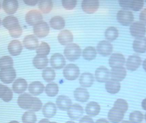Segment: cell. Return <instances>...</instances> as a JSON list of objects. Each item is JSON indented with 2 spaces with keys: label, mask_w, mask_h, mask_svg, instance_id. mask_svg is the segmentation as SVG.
I'll return each mask as SVG.
<instances>
[{
  "label": "cell",
  "mask_w": 146,
  "mask_h": 123,
  "mask_svg": "<svg viewBox=\"0 0 146 123\" xmlns=\"http://www.w3.org/2000/svg\"><path fill=\"white\" fill-rule=\"evenodd\" d=\"M118 30L114 27H111L107 28L105 33L106 39L111 42L115 40L118 37Z\"/></svg>",
  "instance_id": "cell-40"
},
{
  "label": "cell",
  "mask_w": 146,
  "mask_h": 123,
  "mask_svg": "<svg viewBox=\"0 0 146 123\" xmlns=\"http://www.w3.org/2000/svg\"><path fill=\"white\" fill-rule=\"evenodd\" d=\"M64 54L67 60L74 61L80 58L81 55V49L78 45L71 43L65 48Z\"/></svg>",
  "instance_id": "cell-3"
},
{
  "label": "cell",
  "mask_w": 146,
  "mask_h": 123,
  "mask_svg": "<svg viewBox=\"0 0 146 123\" xmlns=\"http://www.w3.org/2000/svg\"><path fill=\"white\" fill-rule=\"evenodd\" d=\"M139 19L141 23L146 25V9L141 12L139 15Z\"/></svg>",
  "instance_id": "cell-47"
},
{
  "label": "cell",
  "mask_w": 146,
  "mask_h": 123,
  "mask_svg": "<svg viewBox=\"0 0 146 123\" xmlns=\"http://www.w3.org/2000/svg\"><path fill=\"white\" fill-rule=\"evenodd\" d=\"M95 123H110V122L105 118H100V119H98Z\"/></svg>",
  "instance_id": "cell-50"
},
{
  "label": "cell",
  "mask_w": 146,
  "mask_h": 123,
  "mask_svg": "<svg viewBox=\"0 0 146 123\" xmlns=\"http://www.w3.org/2000/svg\"><path fill=\"white\" fill-rule=\"evenodd\" d=\"M44 89L43 84L39 81L32 82L28 87V90L30 93L34 96H38L42 93Z\"/></svg>",
  "instance_id": "cell-32"
},
{
  "label": "cell",
  "mask_w": 146,
  "mask_h": 123,
  "mask_svg": "<svg viewBox=\"0 0 146 123\" xmlns=\"http://www.w3.org/2000/svg\"><path fill=\"white\" fill-rule=\"evenodd\" d=\"M24 1L29 6H35L38 2V0H24Z\"/></svg>",
  "instance_id": "cell-49"
},
{
  "label": "cell",
  "mask_w": 146,
  "mask_h": 123,
  "mask_svg": "<svg viewBox=\"0 0 146 123\" xmlns=\"http://www.w3.org/2000/svg\"><path fill=\"white\" fill-rule=\"evenodd\" d=\"M126 75L127 71L123 66L112 68L110 72V76L111 79L118 82L124 80Z\"/></svg>",
  "instance_id": "cell-15"
},
{
  "label": "cell",
  "mask_w": 146,
  "mask_h": 123,
  "mask_svg": "<svg viewBox=\"0 0 146 123\" xmlns=\"http://www.w3.org/2000/svg\"><path fill=\"white\" fill-rule=\"evenodd\" d=\"M144 119L142 112L139 111L133 112L129 115V119L132 123H140Z\"/></svg>",
  "instance_id": "cell-44"
},
{
  "label": "cell",
  "mask_w": 146,
  "mask_h": 123,
  "mask_svg": "<svg viewBox=\"0 0 146 123\" xmlns=\"http://www.w3.org/2000/svg\"><path fill=\"white\" fill-rule=\"evenodd\" d=\"M77 4L76 0H62V4L64 8L67 10H72L74 8Z\"/></svg>",
  "instance_id": "cell-46"
},
{
  "label": "cell",
  "mask_w": 146,
  "mask_h": 123,
  "mask_svg": "<svg viewBox=\"0 0 146 123\" xmlns=\"http://www.w3.org/2000/svg\"></svg>",
  "instance_id": "cell-61"
},
{
  "label": "cell",
  "mask_w": 146,
  "mask_h": 123,
  "mask_svg": "<svg viewBox=\"0 0 146 123\" xmlns=\"http://www.w3.org/2000/svg\"><path fill=\"white\" fill-rule=\"evenodd\" d=\"M17 102L21 109L33 112L39 111L42 107V103L39 98L33 97L28 93L21 94L18 98Z\"/></svg>",
  "instance_id": "cell-1"
},
{
  "label": "cell",
  "mask_w": 146,
  "mask_h": 123,
  "mask_svg": "<svg viewBox=\"0 0 146 123\" xmlns=\"http://www.w3.org/2000/svg\"><path fill=\"white\" fill-rule=\"evenodd\" d=\"M50 52V47L47 43H41L36 49V53L38 55L47 56Z\"/></svg>",
  "instance_id": "cell-43"
},
{
  "label": "cell",
  "mask_w": 146,
  "mask_h": 123,
  "mask_svg": "<svg viewBox=\"0 0 146 123\" xmlns=\"http://www.w3.org/2000/svg\"><path fill=\"white\" fill-rule=\"evenodd\" d=\"M141 106H142L143 110H146V98L143 100V101H142Z\"/></svg>",
  "instance_id": "cell-51"
},
{
  "label": "cell",
  "mask_w": 146,
  "mask_h": 123,
  "mask_svg": "<svg viewBox=\"0 0 146 123\" xmlns=\"http://www.w3.org/2000/svg\"><path fill=\"white\" fill-rule=\"evenodd\" d=\"M100 106L97 102H89L87 104L85 109L86 113L90 117H95L99 114Z\"/></svg>",
  "instance_id": "cell-31"
},
{
  "label": "cell",
  "mask_w": 146,
  "mask_h": 123,
  "mask_svg": "<svg viewBox=\"0 0 146 123\" xmlns=\"http://www.w3.org/2000/svg\"><path fill=\"white\" fill-rule=\"evenodd\" d=\"M145 121L146 122V113L145 114Z\"/></svg>",
  "instance_id": "cell-58"
},
{
  "label": "cell",
  "mask_w": 146,
  "mask_h": 123,
  "mask_svg": "<svg viewBox=\"0 0 146 123\" xmlns=\"http://www.w3.org/2000/svg\"><path fill=\"white\" fill-rule=\"evenodd\" d=\"M25 20L29 25L34 26L42 21V15L38 10H31L26 15Z\"/></svg>",
  "instance_id": "cell-8"
},
{
  "label": "cell",
  "mask_w": 146,
  "mask_h": 123,
  "mask_svg": "<svg viewBox=\"0 0 146 123\" xmlns=\"http://www.w3.org/2000/svg\"><path fill=\"white\" fill-rule=\"evenodd\" d=\"M66 123H76L73 121H68V122H66Z\"/></svg>",
  "instance_id": "cell-56"
},
{
  "label": "cell",
  "mask_w": 146,
  "mask_h": 123,
  "mask_svg": "<svg viewBox=\"0 0 146 123\" xmlns=\"http://www.w3.org/2000/svg\"><path fill=\"white\" fill-rule=\"evenodd\" d=\"M114 107H117L121 110L124 113L127 111L128 104L127 101L122 99H118L114 104Z\"/></svg>",
  "instance_id": "cell-45"
},
{
  "label": "cell",
  "mask_w": 146,
  "mask_h": 123,
  "mask_svg": "<svg viewBox=\"0 0 146 123\" xmlns=\"http://www.w3.org/2000/svg\"><path fill=\"white\" fill-rule=\"evenodd\" d=\"M74 95L76 100L81 103L87 102L90 97L88 90L82 88H76L74 92Z\"/></svg>",
  "instance_id": "cell-24"
},
{
  "label": "cell",
  "mask_w": 146,
  "mask_h": 123,
  "mask_svg": "<svg viewBox=\"0 0 146 123\" xmlns=\"http://www.w3.org/2000/svg\"><path fill=\"white\" fill-rule=\"evenodd\" d=\"M16 76V71L13 67L0 70V80L5 84L12 83Z\"/></svg>",
  "instance_id": "cell-7"
},
{
  "label": "cell",
  "mask_w": 146,
  "mask_h": 123,
  "mask_svg": "<svg viewBox=\"0 0 146 123\" xmlns=\"http://www.w3.org/2000/svg\"><path fill=\"white\" fill-rule=\"evenodd\" d=\"M13 66V61L10 57L7 56L0 58V70L12 68Z\"/></svg>",
  "instance_id": "cell-42"
},
{
  "label": "cell",
  "mask_w": 146,
  "mask_h": 123,
  "mask_svg": "<svg viewBox=\"0 0 146 123\" xmlns=\"http://www.w3.org/2000/svg\"><path fill=\"white\" fill-rule=\"evenodd\" d=\"M59 43L63 45H68L71 44L74 40L72 33L67 30H63L59 33L58 36Z\"/></svg>",
  "instance_id": "cell-23"
},
{
  "label": "cell",
  "mask_w": 146,
  "mask_h": 123,
  "mask_svg": "<svg viewBox=\"0 0 146 123\" xmlns=\"http://www.w3.org/2000/svg\"><path fill=\"white\" fill-rule=\"evenodd\" d=\"M38 8L44 13L48 14L52 10L53 2L51 0H41L38 4Z\"/></svg>",
  "instance_id": "cell-36"
},
{
  "label": "cell",
  "mask_w": 146,
  "mask_h": 123,
  "mask_svg": "<svg viewBox=\"0 0 146 123\" xmlns=\"http://www.w3.org/2000/svg\"><path fill=\"white\" fill-rule=\"evenodd\" d=\"M23 44L25 48L27 49L34 50L38 47V39L34 35H27L24 38Z\"/></svg>",
  "instance_id": "cell-22"
},
{
  "label": "cell",
  "mask_w": 146,
  "mask_h": 123,
  "mask_svg": "<svg viewBox=\"0 0 146 123\" xmlns=\"http://www.w3.org/2000/svg\"><path fill=\"white\" fill-rule=\"evenodd\" d=\"M94 80V76L92 74L89 72H84L81 75L79 82L82 86L84 88H88L92 86Z\"/></svg>",
  "instance_id": "cell-27"
},
{
  "label": "cell",
  "mask_w": 146,
  "mask_h": 123,
  "mask_svg": "<svg viewBox=\"0 0 146 123\" xmlns=\"http://www.w3.org/2000/svg\"><path fill=\"white\" fill-rule=\"evenodd\" d=\"M124 113L120 109L113 107L110 110L108 114V118L111 122L118 123L122 121Z\"/></svg>",
  "instance_id": "cell-13"
},
{
  "label": "cell",
  "mask_w": 146,
  "mask_h": 123,
  "mask_svg": "<svg viewBox=\"0 0 146 123\" xmlns=\"http://www.w3.org/2000/svg\"><path fill=\"white\" fill-rule=\"evenodd\" d=\"M105 88L107 92L111 94L117 93L121 89V84L119 82L113 79H109L105 84Z\"/></svg>",
  "instance_id": "cell-30"
},
{
  "label": "cell",
  "mask_w": 146,
  "mask_h": 123,
  "mask_svg": "<svg viewBox=\"0 0 146 123\" xmlns=\"http://www.w3.org/2000/svg\"><path fill=\"white\" fill-rule=\"evenodd\" d=\"M13 90L15 93L21 94L27 89V82L25 80L19 78L15 81L13 83Z\"/></svg>",
  "instance_id": "cell-28"
},
{
  "label": "cell",
  "mask_w": 146,
  "mask_h": 123,
  "mask_svg": "<svg viewBox=\"0 0 146 123\" xmlns=\"http://www.w3.org/2000/svg\"><path fill=\"white\" fill-rule=\"evenodd\" d=\"M2 7L6 13L13 14L18 9L19 3L16 0H4L3 2Z\"/></svg>",
  "instance_id": "cell-18"
},
{
  "label": "cell",
  "mask_w": 146,
  "mask_h": 123,
  "mask_svg": "<svg viewBox=\"0 0 146 123\" xmlns=\"http://www.w3.org/2000/svg\"><path fill=\"white\" fill-rule=\"evenodd\" d=\"M143 67L146 72V59L144 61L143 63Z\"/></svg>",
  "instance_id": "cell-53"
},
{
  "label": "cell",
  "mask_w": 146,
  "mask_h": 123,
  "mask_svg": "<svg viewBox=\"0 0 146 123\" xmlns=\"http://www.w3.org/2000/svg\"><path fill=\"white\" fill-rule=\"evenodd\" d=\"M50 27L47 22L42 21L33 27V32L38 37L42 38L47 37L49 33Z\"/></svg>",
  "instance_id": "cell-10"
},
{
  "label": "cell",
  "mask_w": 146,
  "mask_h": 123,
  "mask_svg": "<svg viewBox=\"0 0 146 123\" xmlns=\"http://www.w3.org/2000/svg\"><path fill=\"white\" fill-rule=\"evenodd\" d=\"M3 25L7 29L12 37H19L22 33V29L19 23L18 19L13 15L4 18L2 21Z\"/></svg>",
  "instance_id": "cell-2"
},
{
  "label": "cell",
  "mask_w": 146,
  "mask_h": 123,
  "mask_svg": "<svg viewBox=\"0 0 146 123\" xmlns=\"http://www.w3.org/2000/svg\"><path fill=\"white\" fill-rule=\"evenodd\" d=\"M97 51L94 47L89 46L85 48L82 52L83 58L87 61H92L96 58Z\"/></svg>",
  "instance_id": "cell-37"
},
{
  "label": "cell",
  "mask_w": 146,
  "mask_h": 123,
  "mask_svg": "<svg viewBox=\"0 0 146 123\" xmlns=\"http://www.w3.org/2000/svg\"><path fill=\"white\" fill-rule=\"evenodd\" d=\"M50 62L52 68L56 69L62 68L66 64L65 58L60 53H56L53 55L50 58Z\"/></svg>",
  "instance_id": "cell-17"
},
{
  "label": "cell",
  "mask_w": 146,
  "mask_h": 123,
  "mask_svg": "<svg viewBox=\"0 0 146 123\" xmlns=\"http://www.w3.org/2000/svg\"><path fill=\"white\" fill-rule=\"evenodd\" d=\"M118 22L125 26H128L132 24L134 21L133 13L126 10H121L118 11L117 15Z\"/></svg>",
  "instance_id": "cell-6"
},
{
  "label": "cell",
  "mask_w": 146,
  "mask_h": 123,
  "mask_svg": "<svg viewBox=\"0 0 146 123\" xmlns=\"http://www.w3.org/2000/svg\"><path fill=\"white\" fill-rule=\"evenodd\" d=\"M98 53L104 57L111 55L113 51V46L110 42L107 41H101L99 43L97 46Z\"/></svg>",
  "instance_id": "cell-12"
},
{
  "label": "cell",
  "mask_w": 146,
  "mask_h": 123,
  "mask_svg": "<svg viewBox=\"0 0 146 123\" xmlns=\"http://www.w3.org/2000/svg\"><path fill=\"white\" fill-rule=\"evenodd\" d=\"M22 121L23 123H36L37 121L36 116L34 112L29 110L23 114Z\"/></svg>",
  "instance_id": "cell-41"
},
{
  "label": "cell",
  "mask_w": 146,
  "mask_h": 123,
  "mask_svg": "<svg viewBox=\"0 0 146 123\" xmlns=\"http://www.w3.org/2000/svg\"><path fill=\"white\" fill-rule=\"evenodd\" d=\"M63 74L66 80H74L77 79L80 75V69L76 64H69L64 68Z\"/></svg>",
  "instance_id": "cell-5"
},
{
  "label": "cell",
  "mask_w": 146,
  "mask_h": 123,
  "mask_svg": "<svg viewBox=\"0 0 146 123\" xmlns=\"http://www.w3.org/2000/svg\"><path fill=\"white\" fill-rule=\"evenodd\" d=\"M119 3L124 10L131 9L134 11L140 10L144 4L142 0H120Z\"/></svg>",
  "instance_id": "cell-4"
},
{
  "label": "cell",
  "mask_w": 146,
  "mask_h": 123,
  "mask_svg": "<svg viewBox=\"0 0 146 123\" xmlns=\"http://www.w3.org/2000/svg\"><path fill=\"white\" fill-rule=\"evenodd\" d=\"M95 76L96 80L98 82H106L110 78V70L104 66H100L96 69Z\"/></svg>",
  "instance_id": "cell-16"
},
{
  "label": "cell",
  "mask_w": 146,
  "mask_h": 123,
  "mask_svg": "<svg viewBox=\"0 0 146 123\" xmlns=\"http://www.w3.org/2000/svg\"><path fill=\"white\" fill-rule=\"evenodd\" d=\"M33 65L38 69L45 68L48 63V60L47 56L37 55L33 61Z\"/></svg>",
  "instance_id": "cell-33"
},
{
  "label": "cell",
  "mask_w": 146,
  "mask_h": 123,
  "mask_svg": "<svg viewBox=\"0 0 146 123\" xmlns=\"http://www.w3.org/2000/svg\"><path fill=\"white\" fill-rule=\"evenodd\" d=\"M1 19H0V25H1Z\"/></svg>",
  "instance_id": "cell-59"
},
{
  "label": "cell",
  "mask_w": 146,
  "mask_h": 123,
  "mask_svg": "<svg viewBox=\"0 0 146 123\" xmlns=\"http://www.w3.org/2000/svg\"><path fill=\"white\" fill-rule=\"evenodd\" d=\"M141 63L140 57L136 55H133L129 57L126 63V66L128 70L135 71L139 67Z\"/></svg>",
  "instance_id": "cell-20"
},
{
  "label": "cell",
  "mask_w": 146,
  "mask_h": 123,
  "mask_svg": "<svg viewBox=\"0 0 146 123\" xmlns=\"http://www.w3.org/2000/svg\"><path fill=\"white\" fill-rule=\"evenodd\" d=\"M121 123H132L131 122H129V121H123Z\"/></svg>",
  "instance_id": "cell-54"
},
{
  "label": "cell",
  "mask_w": 146,
  "mask_h": 123,
  "mask_svg": "<svg viewBox=\"0 0 146 123\" xmlns=\"http://www.w3.org/2000/svg\"><path fill=\"white\" fill-rule=\"evenodd\" d=\"M83 113V107L78 104L72 105L67 110L68 115L72 120L79 119L82 116Z\"/></svg>",
  "instance_id": "cell-14"
},
{
  "label": "cell",
  "mask_w": 146,
  "mask_h": 123,
  "mask_svg": "<svg viewBox=\"0 0 146 123\" xmlns=\"http://www.w3.org/2000/svg\"><path fill=\"white\" fill-rule=\"evenodd\" d=\"M13 92L11 89L7 86L0 84V98L6 102L12 100Z\"/></svg>",
  "instance_id": "cell-34"
},
{
  "label": "cell",
  "mask_w": 146,
  "mask_h": 123,
  "mask_svg": "<svg viewBox=\"0 0 146 123\" xmlns=\"http://www.w3.org/2000/svg\"><path fill=\"white\" fill-rule=\"evenodd\" d=\"M56 106L58 109L63 111H67L72 105L71 99L66 95H60L57 97L56 100Z\"/></svg>",
  "instance_id": "cell-19"
},
{
  "label": "cell",
  "mask_w": 146,
  "mask_h": 123,
  "mask_svg": "<svg viewBox=\"0 0 146 123\" xmlns=\"http://www.w3.org/2000/svg\"><path fill=\"white\" fill-rule=\"evenodd\" d=\"M42 111L44 116L45 118H52L56 114L57 112L56 106L52 102H48L44 106Z\"/></svg>",
  "instance_id": "cell-25"
},
{
  "label": "cell",
  "mask_w": 146,
  "mask_h": 123,
  "mask_svg": "<svg viewBox=\"0 0 146 123\" xmlns=\"http://www.w3.org/2000/svg\"><path fill=\"white\" fill-rule=\"evenodd\" d=\"M50 122V121H49V120H48V119L44 118V119H42L40 120L38 123H49Z\"/></svg>",
  "instance_id": "cell-52"
},
{
  "label": "cell",
  "mask_w": 146,
  "mask_h": 123,
  "mask_svg": "<svg viewBox=\"0 0 146 123\" xmlns=\"http://www.w3.org/2000/svg\"><path fill=\"white\" fill-rule=\"evenodd\" d=\"M45 92L49 97H55L58 94L59 92V87L55 82H50L46 86Z\"/></svg>",
  "instance_id": "cell-39"
},
{
  "label": "cell",
  "mask_w": 146,
  "mask_h": 123,
  "mask_svg": "<svg viewBox=\"0 0 146 123\" xmlns=\"http://www.w3.org/2000/svg\"><path fill=\"white\" fill-rule=\"evenodd\" d=\"M81 6L83 11L87 13L93 14L98 10L99 2L98 0H84Z\"/></svg>",
  "instance_id": "cell-11"
},
{
  "label": "cell",
  "mask_w": 146,
  "mask_h": 123,
  "mask_svg": "<svg viewBox=\"0 0 146 123\" xmlns=\"http://www.w3.org/2000/svg\"><path fill=\"white\" fill-rule=\"evenodd\" d=\"M49 123H58L56 122H49Z\"/></svg>",
  "instance_id": "cell-57"
},
{
  "label": "cell",
  "mask_w": 146,
  "mask_h": 123,
  "mask_svg": "<svg viewBox=\"0 0 146 123\" xmlns=\"http://www.w3.org/2000/svg\"><path fill=\"white\" fill-rule=\"evenodd\" d=\"M50 26L55 30H61L65 27L66 22L61 16H56L51 18L50 21Z\"/></svg>",
  "instance_id": "cell-35"
},
{
  "label": "cell",
  "mask_w": 146,
  "mask_h": 123,
  "mask_svg": "<svg viewBox=\"0 0 146 123\" xmlns=\"http://www.w3.org/2000/svg\"><path fill=\"white\" fill-rule=\"evenodd\" d=\"M133 49L136 53H144L146 51V37L135 39L133 43Z\"/></svg>",
  "instance_id": "cell-29"
},
{
  "label": "cell",
  "mask_w": 146,
  "mask_h": 123,
  "mask_svg": "<svg viewBox=\"0 0 146 123\" xmlns=\"http://www.w3.org/2000/svg\"><path fill=\"white\" fill-rule=\"evenodd\" d=\"M130 32L132 36L136 38L145 37L146 32L145 26L140 21H136L131 24Z\"/></svg>",
  "instance_id": "cell-9"
},
{
  "label": "cell",
  "mask_w": 146,
  "mask_h": 123,
  "mask_svg": "<svg viewBox=\"0 0 146 123\" xmlns=\"http://www.w3.org/2000/svg\"><path fill=\"white\" fill-rule=\"evenodd\" d=\"M109 62L111 68L122 67L125 64V57L122 54L115 53L111 56Z\"/></svg>",
  "instance_id": "cell-21"
},
{
  "label": "cell",
  "mask_w": 146,
  "mask_h": 123,
  "mask_svg": "<svg viewBox=\"0 0 146 123\" xmlns=\"http://www.w3.org/2000/svg\"><path fill=\"white\" fill-rule=\"evenodd\" d=\"M9 123H19V122H17V121H11V122H9Z\"/></svg>",
  "instance_id": "cell-55"
},
{
  "label": "cell",
  "mask_w": 146,
  "mask_h": 123,
  "mask_svg": "<svg viewBox=\"0 0 146 123\" xmlns=\"http://www.w3.org/2000/svg\"><path fill=\"white\" fill-rule=\"evenodd\" d=\"M1 3H0V9H1Z\"/></svg>",
  "instance_id": "cell-60"
},
{
  "label": "cell",
  "mask_w": 146,
  "mask_h": 123,
  "mask_svg": "<svg viewBox=\"0 0 146 123\" xmlns=\"http://www.w3.org/2000/svg\"><path fill=\"white\" fill-rule=\"evenodd\" d=\"M43 78L46 82H51L54 80L56 73L53 68L48 67L43 70L42 73Z\"/></svg>",
  "instance_id": "cell-38"
},
{
  "label": "cell",
  "mask_w": 146,
  "mask_h": 123,
  "mask_svg": "<svg viewBox=\"0 0 146 123\" xmlns=\"http://www.w3.org/2000/svg\"><path fill=\"white\" fill-rule=\"evenodd\" d=\"M8 50L11 55L16 56L20 55L22 52V45L19 40H13L9 44Z\"/></svg>",
  "instance_id": "cell-26"
},
{
  "label": "cell",
  "mask_w": 146,
  "mask_h": 123,
  "mask_svg": "<svg viewBox=\"0 0 146 123\" xmlns=\"http://www.w3.org/2000/svg\"><path fill=\"white\" fill-rule=\"evenodd\" d=\"M79 123H94V122L89 116H84L80 120Z\"/></svg>",
  "instance_id": "cell-48"
}]
</instances>
